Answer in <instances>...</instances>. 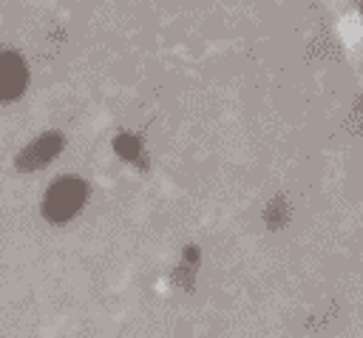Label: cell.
<instances>
[{
	"label": "cell",
	"mask_w": 363,
	"mask_h": 338,
	"mask_svg": "<svg viewBox=\"0 0 363 338\" xmlns=\"http://www.w3.org/2000/svg\"><path fill=\"white\" fill-rule=\"evenodd\" d=\"M85 182L82 179H77V176H65V179H57L51 187H48V193H45V199H43V213H45V219L48 222H68L79 207H82V202H85Z\"/></svg>",
	"instance_id": "cell-1"
},
{
	"label": "cell",
	"mask_w": 363,
	"mask_h": 338,
	"mask_svg": "<svg viewBox=\"0 0 363 338\" xmlns=\"http://www.w3.org/2000/svg\"><path fill=\"white\" fill-rule=\"evenodd\" d=\"M26 88V62L11 54L3 51L0 54V99H14L20 97Z\"/></svg>",
	"instance_id": "cell-2"
},
{
	"label": "cell",
	"mask_w": 363,
	"mask_h": 338,
	"mask_svg": "<svg viewBox=\"0 0 363 338\" xmlns=\"http://www.w3.org/2000/svg\"><path fill=\"white\" fill-rule=\"evenodd\" d=\"M57 151H60V136H57V133H45V136H40L37 142H31V145L17 156V168H20V170H34V168L45 165Z\"/></svg>",
	"instance_id": "cell-3"
}]
</instances>
